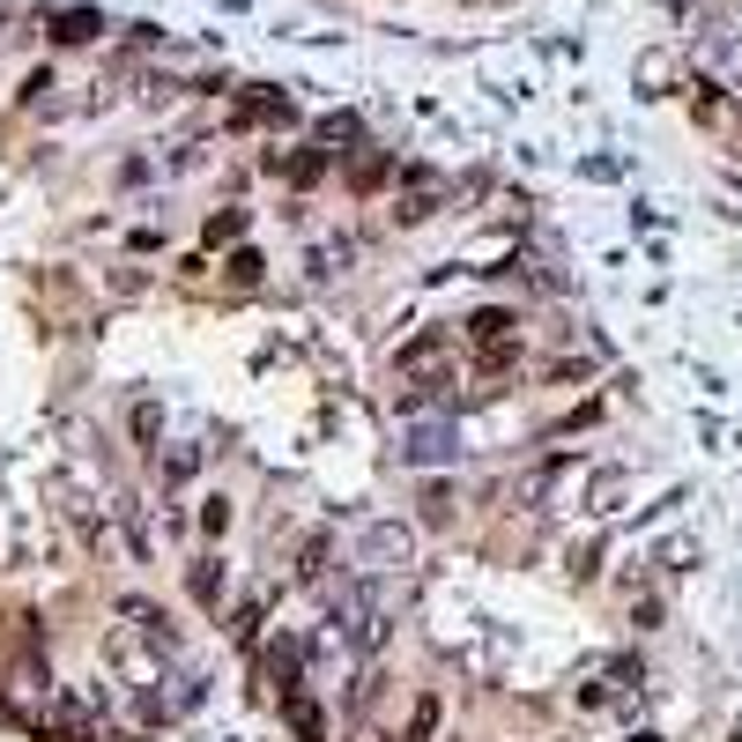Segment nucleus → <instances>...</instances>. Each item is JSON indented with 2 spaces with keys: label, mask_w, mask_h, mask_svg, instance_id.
<instances>
[{
  "label": "nucleus",
  "mask_w": 742,
  "mask_h": 742,
  "mask_svg": "<svg viewBox=\"0 0 742 742\" xmlns=\"http://www.w3.org/2000/svg\"><path fill=\"white\" fill-rule=\"evenodd\" d=\"M334 631H342L357 653H379V646H387V594L379 587H342L334 594Z\"/></svg>",
  "instance_id": "nucleus-1"
},
{
  "label": "nucleus",
  "mask_w": 742,
  "mask_h": 742,
  "mask_svg": "<svg viewBox=\"0 0 742 742\" xmlns=\"http://www.w3.org/2000/svg\"><path fill=\"white\" fill-rule=\"evenodd\" d=\"M357 565H364V571H394V565H409V527H401V519H371L364 543H357Z\"/></svg>",
  "instance_id": "nucleus-2"
},
{
  "label": "nucleus",
  "mask_w": 742,
  "mask_h": 742,
  "mask_svg": "<svg viewBox=\"0 0 742 742\" xmlns=\"http://www.w3.org/2000/svg\"><path fill=\"white\" fill-rule=\"evenodd\" d=\"M461 439H453V423H409V439H401V468H439L453 461Z\"/></svg>",
  "instance_id": "nucleus-3"
},
{
  "label": "nucleus",
  "mask_w": 742,
  "mask_h": 742,
  "mask_svg": "<svg viewBox=\"0 0 742 742\" xmlns=\"http://www.w3.org/2000/svg\"><path fill=\"white\" fill-rule=\"evenodd\" d=\"M445 357H453V342L431 327V334H416V342L394 349V371H401V379H453V371H445Z\"/></svg>",
  "instance_id": "nucleus-4"
},
{
  "label": "nucleus",
  "mask_w": 742,
  "mask_h": 742,
  "mask_svg": "<svg viewBox=\"0 0 742 742\" xmlns=\"http://www.w3.org/2000/svg\"><path fill=\"white\" fill-rule=\"evenodd\" d=\"M282 713H290V735H297V742H327V713H320V705H312L305 691L282 698Z\"/></svg>",
  "instance_id": "nucleus-5"
},
{
  "label": "nucleus",
  "mask_w": 742,
  "mask_h": 742,
  "mask_svg": "<svg viewBox=\"0 0 742 742\" xmlns=\"http://www.w3.org/2000/svg\"><path fill=\"white\" fill-rule=\"evenodd\" d=\"M97 30H104L97 8H60V16H52V38H60V45H90Z\"/></svg>",
  "instance_id": "nucleus-6"
},
{
  "label": "nucleus",
  "mask_w": 742,
  "mask_h": 742,
  "mask_svg": "<svg viewBox=\"0 0 742 742\" xmlns=\"http://www.w3.org/2000/svg\"><path fill=\"white\" fill-rule=\"evenodd\" d=\"M275 172H290V186H320V172H327V148H297L290 164L275 156Z\"/></svg>",
  "instance_id": "nucleus-7"
},
{
  "label": "nucleus",
  "mask_w": 742,
  "mask_h": 742,
  "mask_svg": "<svg viewBox=\"0 0 742 742\" xmlns=\"http://www.w3.org/2000/svg\"><path fill=\"white\" fill-rule=\"evenodd\" d=\"M223 268H230V290H253L268 260H260V253H253V246H238V253H230V260H223Z\"/></svg>",
  "instance_id": "nucleus-8"
},
{
  "label": "nucleus",
  "mask_w": 742,
  "mask_h": 742,
  "mask_svg": "<svg viewBox=\"0 0 742 742\" xmlns=\"http://www.w3.org/2000/svg\"><path fill=\"white\" fill-rule=\"evenodd\" d=\"M439 735V698H416V713H409V735L401 742H431Z\"/></svg>",
  "instance_id": "nucleus-9"
},
{
  "label": "nucleus",
  "mask_w": 742,
  "mask_h": 742,
  "mask_svg": "<svg viewBox=\"0 0 742 742\" xmlns=\"http://www.w3.org/2000/svg\"><path fill=\"white\" fill-rule=\"evenodd\" d=\"M186 587H194L200 609H216V601H223V571L216 565H194V579H186Z\"/></svg>",
  "instance_id": "nucleus-10"
},
{
  "label": "nucleus",
  "mask_w": 742,
  "mask_h": 742,
  "mask_svg": "<svg viewBox=\"0 0 742 742\" xmlns=\"http://www.w3.org/2000/svg\"><path fill=\"white\" fill-rule=\"evenodd\" d=\"M497 334H513V312H475L468 320V342H497Z\"/></svg>",
  "instance_id": "nucleus-11"
},
{
  "label": "nucleus",
  "mask_w": 742,
  "mask_h": 742,
  "mask_svg": "<svg viewBox=\"0 0 742 742\" xmlns=\"http://www.w3.org/2000/svg\"><path fill=\"white\" fill-rule=\"evenodd\" d=\"M223 238H246V208H223V216H208V246H223Z\"/></svg>",
  "instance_id": "nucleus-12"
},
{
  "label": "nucleus",
  "mask_w": 742,
  "mask_h": 742,
  "mask_svg": "<svg viewBox=\"0 0 742 742\" xmlns=\"http://www.w3.org/2000/svg\"><path fill=\"white\" fill-rule=\"evenodd\" d=\"M320 142H357V120H349V112H327V120H320Z\"/></svg>",
  "instance_id": "nucleus-13"
},
{
  "label": "nucleus",
  "mask_w": 742,
  "mask_h": 742,
  "mask_svg": "<svg viewBox=\"0 0 742 742\" xmlns=\"http://www.w3.org/2000/svg\"><path fill=\"white\" fill-rule=\"evenodd\" d=\"M156 431H164V416H156V401H142V409H134V439H156Z\"/></svg>",
  "instance_id": "nucleus-14"
},
{
  "label": "nucleus",
  "mask_w": 742,
  "mask_h": 742,
  "mask_svg": "<svg viewBox=\"0 0 742 742\" xmlns=\"http://www.w3.org/2000/svg\"><path fill=\"white\" fill-rule=\"evenodd\" d=\"M453 513V491H445V483H431V491H423V519H445Z\"/></svg>",
  "instance_id": "nucleus-15"
},
{
  "label": "nucleus",
  "mask_w": 742,
  "mask_h": 742,
  "mask_svg": "<svg viewBox=\"0 0 742 742\" xmlns=\"http://www.w3.org/2000/svg\"><path fill=\"white\" fill-rule=\"evenodd\" d=\"M379 186H387V156H371L364 172H357V194H379Z\"/></svg>",
  "instance_id": "nucleus-16"
},
{
  "label": "nucleus",
  "mask_w": 742,
  "mask_h": 742,
  "mask_svg": "<svg viewBox=\"0 0 742 742\" xmlns=\"http://www.w3.org/2000/svg\"><path fill=\"white\" fill-rule=\"evenodd\" d=\"M194 468H200V453H172V461H164V483H186Z\"/></svg>",
  "instance_id": "nucleus-17"
},
{
  "label": "nucleus",
  "mask_w": 742,
  "mask_h": 742,
  "mask_svg": "<svg viewBox=\"0 0 742 742\" xmlns=\"http://www.w3.org/2000/svg\"><path fill=\"white\" fill-rule=\"evenodd\" d=\"M200 527H208V535H223V527H230V505H223V497H208V513H200Z\"/></svg>",
  "instance_id": "nucleus-18"
}]
</instances>
